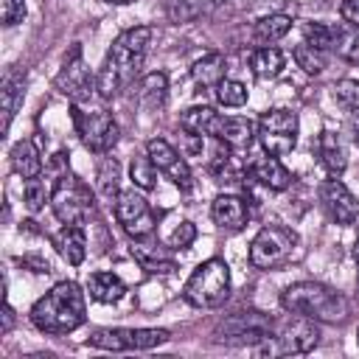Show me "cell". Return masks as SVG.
I'll return each instance as SVG.
<instances>
[{"instance_id":"1","label":"cell","mask_w":359,"mask_h":359,"mask_svg":"<svg viewBox=\"0 0 359 359\" xmlns=\"http://www.w3.org/2000/svg\"><path fill=\"white\" fill-rule=\"evenodd\" d=\"M149 39H151L149 25L126 28L123 34H118L112 39V45L98 67V76H95V90L101 98H112L132 84V79L137 76V70L143 65Z\"/></svg>"},{"instance_id":"2","label":"cell","mask_w":359,"mask_h":359,"mask_svg":"<svg viewBox=\"0 0 359 359\" xmlns=\"http://www.w3.org/2000/svg\"><path fill=\"white\" fill-rule=\"evenodd\" d=\"M87 320L84 292L76 280H62L31 306V323L42 334H70Z\"/></svg>"},{"instance_id":"3","label":"cell","mask_w":359,"mask_h":359,"mask_svg":"<svg viewBox=\"0 0 359 359\" xmlns=\"http://www.w3.org/2000/svg\"><path fill=\"white\" fill-rule=\"evenodd\" d=\"M280 306L289 314H303L317 323H345L351 314L345 294L317 280H300L286 286L280 292Z\"/></svg>"},{"instance_id":"4","label":"cell","mask_w":359,"mask_h":359,"mask_svg":"<svg viewBox=\"0 0 359 359\" xmlns=\"http://www.w3.org/2000/svg\"><path fill=\"white\" fill-rule=\"evenodd\" d=\"M182 297L194 309H219L230 297V269L224 261H202L185 280Z\"/></svg>"},{"instance_id":"5","label":"cell","mask_w":359,"mask_h":359,"mask_svg":"<svg viewBox=\"0 0 359 359\" xmlns=\"http://www.w3.org/2000/svg\"><path fill=\"white\" fill-rule=\"evenodd\" d=\"M320 342V328L317 320L294 314L292 320L275 325V331L255 345V353L261 356H294V353H309Z\"/></svg>"},{"instance_id":"6","label":"cell","mask_w":359,"mask_h":359,"mask_svg":"<svg viewBox=\"0 0 359 359\" xmlns=\"http://www.w3.org/2000/svg\"><path fill=\"white\" fill-rule=\"evenodd\" d=\"M50 208L62 224H84L93 213V194L76 174H70V168H65L53 174Z\"/></svg>"},{"instance_id":"7","label":"cell","mask_w":359,"mask_h":359,"mask_svg":"<svg viewBox=\"0 0 359 359\" xmlns=\"http://www.w3.org/2000/svg\"><path fill=\"white\" fill-rule=\"evenodd\" d=\"M275 320L264 311L247 309V311H236L230 317H224L216 328H213V342L219 345H261L272 331H275Z\"/></svg>"},{"instance_id":"8","label":"cell","mask_w":359,"mask_h":359,"mask_svg":"<svg viewBox=\"0 0 359 359\" xmlns=\"http://www.w3.org/2000/svg\"><path fill=\"white\" fill-rule=\"evenodd\" d=\"M297 233L283 224H264L250 244V264L255 269H278L292 261Z\"/></svg>"},{"instance_id":"9","label":"cell","mask_w":359,"mask_h":359,"mask_svg":"<svg viewBox=\"0 0 359 359\" xmlns=\"http://www.w3.org/2000/svg\"><path fill=\"white\" fill-rule=\"evenodd\" d=\"M258 140L269 157H283L297 143V115L292 109H269L258 118Z\"/></svg>"},{"instance_id":"10","label":"cell","mask_w":359,"mask_h":359,"mask_svg":"<svg viewBox=\"0 0 359 359\" xmlns=\"http://www.w3.org/2000/svg\"><path fill=\"white\" fill-rule=\"evenodd\" d=\"M165 328H95L87 337V345L101 351H149L168 342Z\"/></svg>"},{"instance_id":"11","label":"cell","mask_w":359,"mask_h":359,"mask_svg":"<svg viewBox=\"0 0 359 359\" xmlns=\"http://www.w3.org/2000/svg\"><path fill=\"white\" fill-rule=\"evenodd\" d=\"M73 123H76V132L81 137V143L90 149V151H109L115 143H118V123L109 112L104 109H81L79 104H73Z\"/></svg>"},{"instance_id":"12","label":"cell","mask_w":359,"mask_h":359,"mask_svg":"<svg viewBox=\"0 0 359 359\" xmlns=\"http://www.w3.org/2000/svg\"><path fill=\"white\" fill-rule=\"evenodd\" d=\"M115 219L121 222L123 233L129 238H149L157 227V216L154 210L149 208V202L143 199V194H137L135 188H126V191H118L115 196Z\"/></svg>"},{"instance_id":"13","label":"cell","mask_w":359,"mask_h":359,"mask_svg":"<svg viewBox=\"0 0 359 359\" xmlns=\"http://www.w3.org/2000/svg\"><path fill=\"white\" fill-rule=\"evenodd\" d=\"M56 90L62 95H67L73 104L87 101L93 95V90H95L93 87V76H90V67L81 59V48L79 45H73L70 56L65 59V65H62V70L56 76Z\"/></svg>"},{"instance_id":"14","label":"cell","mask_w":359,"mask_h":359,"mask_svg":"<svg viewBox=\"0 0 359 359\" xmlns=\"http://www.w3.org/2000/svg\"><path fill=\"white\" fill-rule=\"evenodd\" d=\"M146 154L151 157V163L157 165L160 174H165L180 191H191L194 188V174L188 168V163L182 160V154L163 137H151L146 143Z\"/></svg>"},{"instance_id":"15","label":"cell","mask_w":359,"mask_h":359,"mask_svg":"<svg viewBox=\"0 0 359 359\" xmlns=\"http://www.w3.org/2000/svg\"><path fill=\"white\" fill-rule=\"evenodd\" d=\"M320 202L337 224H353L359 219V202L339 177H331L320 185Z\"/></svg>"},{"instance_id":"16","label":"cell","mask_w":359,"mask_h":359,"mask_svg":"<svg viewBox=\"0 0 359 359\" xmlns=\"http://www.w3.org/2000/svg\"><path fill=\"white\" fill-rule=\"evenodd\" d=\"M255 135H258V123L244 115H219L210 132V137H216L230 149H247Z\"/></svg>"},{"instance_id":"17","label":"cell","mask_w":359,"mask_h":359,"mask_svg":"<svg viewBox=\"0 0 359 359\" xmlns=\"http://www.w3.org/2000/svg\"><path fill=\"white\" fill-rule=\"evenodd\" d=\"M210 216L222 230H241L250 219V205L236 194H219L210 205Z\"/></svg>"},{"instance_id":"18","label":"cell","mask_w":359,"mask_h":359,"mask_svg":"<svg viewBox=\"0 0 359 359\" xmlns=\"http://www.w3.org/2000/svg\"><path fill=\"white\" fill-rule=\"evenodd\" d=\"M53 247L67 264H73V266L84 264V258H87V236H84L81 224H65L53 236Z\"/></svg>"},{"instance_id":"19","label":"cell","mask_w":359,"mask_h":359,"mask_svg":"<svg viewBox=\"0 0 359 359\" xmlns=\"http://www.w3.org/2000/svg\"><path fill=\"white\" fill-rule=\"evenodd\" d=\"M250 174H252V180L255 182H261L264 188H269V191H286L289 185H292V174H289V168L278 160V157H261V160H255L252 165H250Z\"/></svg>"},{"instance_id":"20","label":"cell","mask_w":359,"mask_h":359,"mask_svg":"<svg viewBox=\"0 0 359 359\" xmlns=\"http://www.w3.org/2000/svg\"><path fill=\"white\" fill-rule=\"evenodd\" d=\"M132 255H135V261L149 272V275H157V272H174L177 269V264H174V258L168 255V247H160V244H146L143 238H137V244H132Z\"/></svg>"},{"instance_id":"21","label":"cell","mask_w":359,"mask_h":359,"mask_svg":"<svg viewBox=\"0 0 359 359\" xmlns=\"http://www.w3.org/2000/svg\"><path fill=\"white\" fill-rule=\"evenodd\" d=\"M317 154H320L323 168H325L331 177H342V171L348 168L345 146H342L339 135H337V132H331V129L320 132V140H317Z\"/></svg>"},{"instance_id":"22","label":"cell","mask_w":359,"mask_h":359,"mask_svg":"<svg viewBox=\"0 0 359 359\" xmlns=\"http://www.w3.org/2000/svg\"><path fill=\"white\" fill-rule=\"evenodd\" d=\"M227 0H165V14L171 22H194L199 17L213 14Z\"/></svg>"},{"instance_id":"23","label":"cell","mask_w":359,"mask_h":359,"mask_svg":"<svg viewBox=\"0 0 359 359\" xmlns=\"http://www.w3.org/2000/svg\"><path fill=\"white\" fill-rule=\"evenodd\" d=\"M3 132H8L20 104H22V95H25V73L22 70H8L6 79H3Z\"/></svg>"},{"instance_id":"24","label":"cell","mask_w":359,"mask_h":359,"mask_svg":"<svg viewBox=\"0 0 359 359\" xmlns=\"http://www.w3.org/2000/svg\"><path fill=\"white\" fill-rule=\"evenodd\" d=\"M87 292H90V297L98 300V303H118V300L126 294V286H123V280H121L118 275H112V272H93V275L87 278Z\"/></svg>"},{"instance_id":"25","label":"cell","mask_w":359,"mask_h":359,"mask_svg":"<svg viewBox=\"0 0 359 359\" xmlns=\"http://www.w3.org/2000/svg\"><path fill=\"white\" fill-rule=\"evenodd\" d=\"M283 65H286V56L275 45H264V48H255L250 53V70L258 79H275V76H280Z\"/></svg>"},{"instance_id":"26","label":"cell","mask_w":359,"mask_h":359,"mask_svg":"<svg viewBox=\"0 0 359 359\" xmlns=\"http://www.w3.org/2000/svg\"><path fill=\"white\" fill-rule=\"evenodd\" d=\"M224 73H227V59L222 53H216V50L213 53H205L202 59H196L191 65V76L202 87H216L224 79Z\"/></svg>"},{"instance_id":"27","label":"cell","mask_w":359,"mask_h":359,"mask_svg":"<svg viewBox=\"0 0 359 359\" xmlns=\"http://www.w3.org/2000/svg\"><path fill=\"white\" fill-rule=\"evenodd\" d=\"M11 168L22 180H31V177L42 174V157H39V149L34 146V140L14 143V149H11Z\"/></svg>"},{"instance_id":"28","label":"cell","mask_w":359,"mask_h":359,"mask_svg":"<svg viewBox=\"0 0 359 359\" xmlns=\"http://www.w3.org/2000/svg\"><path fill=\"white\" fill-rule=\"evenodd\" d=\"M219 112L205 107V104H196V107H188L182 115H180V126L191 135V137H202V135H210L213 132V123H216Z\"/></svg>"},{"instance_id":"29","label":"cell","mask_w":359,"mask_h":359,"mask_svg":"<svg viewBox=\"0 0 359 359\" xmlns=\"http://www.w3.org/2000/svg\"><path fill=\"white\" fill-rule=\"evenodd\" d=\"M165 95H168V76L160 70L143 76V81L137 84V101L149 109H160L165 104Z\"/></svg>"},{"instance_id":"30","label":"cell","mask_w":359,"mask_h":359,"mask_svg":"<svg viewBox=\"0 0 359 359\" xmlns=\"http://www.w3.org/2000/svg\"><path fill=\"white\" fill-rule=\"evenodd\" d=\"M289 31H292V17L289 14H269V17H261L252 25V39L261 42V45H269V42H278L280 36H286Z\"/></svg>"},{"instance_id":"31","label":"cell","mask_w":359,"mask_h":359,"mask_svg":"<svg viewBox=\"0 0 359 359\" xmlns=\"http://www.w3.org/2000/svg\"><path fill=\"white\" fill-rule=\"evenodd\" d=\"M53 196V177L36 174L31 180H22V199L28 210H42Z\"/></svg>"},{"instance_id":"32","label":"cell","mask_w":359,"mask_h":359,"mask_svg":"<svg viewBox=\"0 0 359 359\" xmlns=\"http://www.w3.org/2000/svg\"><path fill=\"white\" fill-rule=\"evenodd\" d=\"M294 62H297V67H303L306 73L317 76V73H323V70L328 67V50L303 42V45L294 48Z\"/></svg>"},{"instance_id":"33","label":"cell","mask_w":359,"mask_h":359,"mask_svg":"<svg viewBox=\"0 0 359 359\" xmlns=\"http://www.w3.org/2000/svg\"><path fill=\"white\" fill-rule=\"evenodd\" d=\"M337 34H339V25H328V22H306L303 25L306 42L314 48H323V50H334Z\"/></svg>"},{"instance_id":"34","label":"cell","mask_w":359,"mask_h":359,"mask_svg":"<svg viewBox=\"0 0 359 359\" xmlns=\"http://www.w3.org/2000/svg\"><path fill=\"white\" fill-rule=\"evenodd\" d=\"M132 185L137 191H151L154 188V180H157V165L151 163L149 154H137L132 157Z\"/></svg>"},{"instance_id":"35","label":"cell","mask_w":359,"mask_h":359,"mask_svg":"<svg viewBox=\"0 0 359 359\" xmlns=\"http://www.w3.org/2000/svg\"><path fill=\"white\" fill-rule=\"evenodd\" d=\"M334 53L345 62H359V28L356 25H339Z\"/></svg>"},{"instance_id":"36","label":"cell","mask_w":359,"mask_h":359,"mask_svg":"<svg viewBox=\"0 0 359 359\" xmlns=\"http://www.w3.org/2000/svg\"><path fill=\"white\" fill-rule=\"evenodd\" d=\"M216 101L222 107H244L247 104V87L236 79H222L216 84Z\"/></svg>"},{"instance_id":"37","label":"cell","mask_w":359,"mask_h":359,"mask_svg":"<svg viewBox=\"0 0 359 359\" xmlns=\"http://www.w3.org/2000/svg\"><path fill=\"white\" fill-rule=\"evenodd\" d=\"M334 98L342 109H356L359 107V79H342L334 84Z\"/></svg>"},{"instance_id":"38","label":"cell","mask_w":359,"mask_h":359,"mask_svg":"<svg viewBox=\"0 0 359 359\" xmlns=\"http://www.w3.org/2000/svg\"><path fill=\"white\" fill-rule=\"evenodd\" d=\"M98 180H101V191H104V196H118V180H121V168H118V163L112 160V157H107L104 163H101V168H98Z\"/></svg>"},{"instance_id":"39","label":"cell","mask_w":359,"mask_h":359,"mask_svg":"<svg viewBox=\"0 0 359 359\" xmlns=\"http://www.w3.org/2000/svg\"><path fill=\"white\" fill-rule=\"evenodd\" d=\"M194 238H196L194 222H180V224L171 230V236L165 238V247H168V250H188V247L194 244Z\"/></svg>"},{"instance_id":"40","label":"cell","mask_w":359,"mask_h":359,"mask_svg":"<svg viewBox=\"0 0 359 359\" xmlns=\"http://www.w3.org/2000/svg\"><path fill=\"white\" fill-rule=\"evenodd\" d=\"M25 17V0H0V20L3 25H17Z\"/></svg>"},{"instance_id":"41","label":"cell","mask_w":359,"mask_h":359,"mask_svg":"<svg viewBox=\"0 0 359 359\" xmlns=\"http://www.w3.org/2000/svg\"><path fill=\"white\" fill-rule=\"evenodd\" d=\"M339 14H342V20H345L348 25H356V28H359V0H342Z\"/></svg>"},{"instance_id":"42","label":"cell","mask_w":359,"mask_h":359,"mask_svg":"<svg viewBox=\"0 0 359 359\" xmlns=\"http://www.w3.org/2000/svg\"><path fill=\"white\" fill-rule=\"evenodd\" d=\"M348 132H351V137L359 143V107L351 109V115H348Z\"/></svg>"},{"instance_id":"43","label":"cell","mask_w":359,"mask_h":359,"mask_svg":"<svg viewBox=\"0 0 359 359\" xmlns=\"http://www.w3.org/2000/svg\"><path fill=\"white\" fill-rule=\"evenodd\" d=\"M11 323H14V311H11V306L6 303V306H3V328H0V334H8Z\"/></svg>"},{"instance_id":"44","label":"cell","mask_w":359,"mask_h":359,"mask_svg":"<svg viewBox=\"0 0 359 359\" xmlns=\"http://www.w3.org/2000/svg\"><path fill=\"white\" fill-rule=\"evenodd\" d=\"M107 3H115V6H123V3H132V0H107Z\"/></svg>"}]
</instances>
